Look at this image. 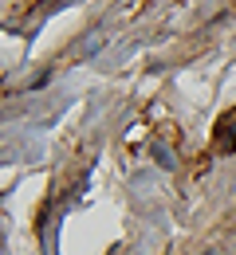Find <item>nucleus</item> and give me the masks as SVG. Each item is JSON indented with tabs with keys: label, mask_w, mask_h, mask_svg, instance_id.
Instances as JSON below:
<instances>
[{
	"label": "nucleus",
	"mask_w": 236,
	"mask_h": 255,
	"mask_svg": "<svg viewBox=\"0 0 236 255\" xmlns=\"http://www.w3.org/2000/svg\"><path fill=\"white\" fill-rule=\"evenodd\" d=\"M35 4H43V0H35ZM47 4H51V0H47Z\"/></svg>",
	"instance_id": "f03ea898"
},
{
	"label": "nucleus",
	"mask_w": 236,
	"mask_h": 255,
	"mask_svg": "<svg viewBox=\"0 0 236 255\" xmlns=\"http://www.w3.org/2000/svg\"><path fill=\"white\" fill-rule=\"evenodd\" d=\"M213 149H217V153H236V110H229V114L217 122Z\"/></svg>",
	"instance_id": "f257e3e1"
}]
</instances>
